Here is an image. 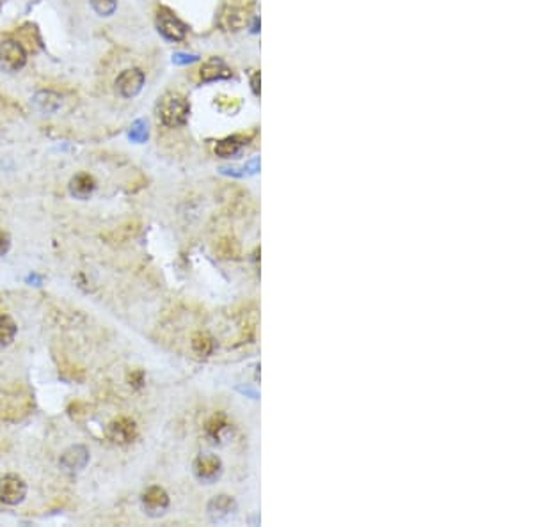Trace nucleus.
Masks as SVG:
<instances>
[{
    "label": "nucleus",
    "instance_id": "obj_10",
    "mask_svg": "<svg viewBox=\"0 0 533 527\" xmlns=\"http://www.w3.org/2000/svg\"><path fill=\"white\" fill-rule=\"evenodd\" d=\"M222 470L221 460L213 455H201L194 464V473L201 481H213Z\"/></svg>",
    "mask_w": 533,
    "mask_h": 527
},
{
    "label": "nucleus",
    "instance_id": "obj_2",
    "mask_svg": "<svg viewBox=\"0 0 533 527\" xmlns=\"http://www.w3.org/2000/svg\"><path fill=\"white\" fill-rule=\"evenodd\" d=\"M27 497V483L18 474L0 476V502L6 506H18Z\"/></svg>",
    "mask_w": 533,
    "mask_h": 527
},
{
    "label": "nucleus",
    "instance_id": "obj_20",
    "mask_svg": "<svg viewBox=\"0 0 533 527\" xmlns=\"http://www.w3.org/2000/svg\"><path fill=\"white\" fill-rule=\"evenodd\" d=\"M91 6L96 14H100V17H110L117 9V0H91Z\"/></svg>",
    "mask_w": 533,
    "mask_h": 527
},
{
    "label": "nucleus",
    "instance_id": "obj_18",
    "mask_svg": "<svg viewBox=\"0 0 533 527\" xmlns=\"http://www.w3.org/2000/svg\"><path fill=\"white\" fill-rule=\"evenodd\" d=\"M226 428H228V419H226V415L215 414L212 419L206 423V433H209L210 437H213V439H219Z\"/></svg>",
    "mask_w": 533,
    "mask_h": 527
},
{
    "label": "nucleus",
    "instance_id": "obj_11",
    "mask_svg": "<svg viewBox=\"0 0 533 527\" xmlns=\"http://www.w3.org/2000/svg\"><path fill=\"white\" fill-rule=\"evenodd\" d=\"M68 190H70L71 197H75V199L86 201L89 199L96 190V181L91 175L88 172H80V175L73 176L68 185Z\"/></svg>",
    "mask_w": 533,
    "mask_h": 527
},
{
    "label": "nucleus",
    "instance_id": "obj_24",
    "mask_svg": "<svg viewBox=\"0 0 533 527\" xmlns=\"http://www.w3.org/2000/svg\"><path fill=\"white\" fill-rule=\"evenodd\" d=\"M251 89H253L254 96H260V71L253 73L251 77Z\"/></svg>",
    "mask_w": 533,
    "mask_h": 527
},
{
    "label": "nucleus",
    "instance_id": "obj_12",
    "mask_svg": "<svg viewBox=\"0 0 533 527\" xmlns=\"http://www.w3.org/2000/svg\"><path fill=\"white\" fill-rule=\"evenodd\" d=\"M249 8L246 4H228L222 13V23L228 30H240L246 27Z\"/></svg>",
    "mask_w": 533,
    "mask_h": 527
},
{
    "label": "nucleus",
    "instance_id": "obj_7",
    "mask_svg": "<svg viewBox=\"0 0 533 527\" xmlns=\"http://www.w3.org/2000/svg\"><path fill=\"white\" fill-rule=\"evenodd\" d=\"M89 458H91L89 449L82 444H75L61 453L59 465H61V469L68 470V473H75V470H82L89 464Z\"/></svg>",
    "mask_w": 533,
    "mask_h": 527
},
{
    "label": "nucleus",
    "instance_id": "obj_4",
    "mask_svg": "<svg viewBox=\"0 0 533 527\" xmlns=\"http://www.w3.org/2000/svg\"><path fill=\"white\" fill-rule=\"evenodd\" d=\"M27 64V52L18 41L6 39L0 43V70L14 73Z\"/></svg>",
    "mask_w": 533,
    "mask_h": 527
},
{
    "label": "nucleus",
    "instance_id": "obj_5",
    "mask_svg": "<svg viewBox=\"0 0 533 527\" xmlns=\"http://www.w3.org/2000/svg\"><path fill=\"white\" fill-rule=\"evenodd\" d=\"M157 27H159V32L169 41H182L187 36V26L178 17H175L169 9H160L157 14Z\"/></svg>",
    "mask_w": 533,
    "mask_h": 527
},
{
    "label": "nucleus",
    "instance_id": "obj_16",
    "mask_svg": "<svg viewBox=\"0 0 533 527\" xmlns=\"http://www.w3.org/2000/svg\"><path fill=\"white\" fill-rule=\"evenodd\" d=\"M213 250H215L217 257H221V259H237L240 256V243L235 237L226 235V237H221L217 240Z\"/></svg>",
    "mask_w": 533,
    "mask_h": 527
},
{
    "label": "nucleus",
    "instance_id": "obj_23",
    "mask_svg": "<svg viewBox=\"0 0 533 527\" xmlns=\"http://www.w3.org/2000/svg\"><path fill=\"white\" fill-rule=\"evenodd\" d=\"M11 249V237L9 232H6L4 229H0V257L6 256Z\"/></svg>",
    "mask_w": 533,
    "mask_h": 527
},
{
    "label": "nucleus",
    "instance_id": "obj_21",
    "mask_svg": "<svg viewBox=\"0 0 533 527\" xmlns=\"http://www.w3.org/2000/svg\"><path fill=\"white\" fill-rule=\"evenodd\" d=\"M128 137L132 142H144L148 139V123L144 119H137L130 128Z\"/></svg>",
    "mask_w": 533,
    "mask_h": 527
},
{
    "label": "nucleus",
    "instance_id": "obj_17",
    "mask_svg": "<svg viewBox=\"0 0 533 527\" xmlns=\"http://www.w3.org/2000/svg\"><path fill=\"white\" fill-rule=\"evenodd\" d=\"M18 334L17 321L9 315H0V348H6L14 341Z\"/></svg>",
    "mask_w": 533,
    "mask_h": 527
},
{
    "label": "nucleus",
    "instance_id": "obj_9",
    "mask_svg": "<svg viewBox=\"0 0 533 527\" xmlns=\"http://www.w3.org/2000/svg\"><path fill=\"white\" fill-rule=\"evenodd\" d=\"M233 77V71L221 59H210L201 66L200 79L203 82H215V80H228Z\"/></svg>",
    "mask_w": 533,
    "mask_h": 527
},
{
    "label": "nucleus",
    "instance_id": "obj_6",
    "mask_svg": "<svg viewBox=\"0 0 533 527\" xmlns=\"http://www.w3.org/2000/svg\"><path fill=\"white\" fill-rule=\"evenodd\" d=\"M144 80H146V77L139 68H130L117 77L116 89L123 98H135L144 88Z\"/></svg>",
    "mask_w": 533,
    "mask_h": 527
},
{
    "label": "nucleus",
    "instance_id": "obj_8",
    "mask_svg": "<svg viewBox=\"0 0 533 527\" xmlns=\"http://www.w3.org/2000/svg\"><path fill=\"white\" fill-rule=\"evenodd\" d=\"M142 508L151 517H159L169 508V495L162 486H150L142 494Z\"/></svg>",
    "mask_w": 533,
    "mask_h": 527
},
{
    "label": "nucleus",
    "instance_id": "obj_13",
    "mask_svg": "<svg viewBox=\"0 0 533 527\" xmlns=\"http://www.w3.org/2000/svg\"><path fill=\"white\" fill-rule=\"evenodd\" d=\"M32 105L43 114H54L57 112L61 105H63V98L61 95L54 91H39L34 95Z\"/></svg>",
    "mask_w": 533,
    "mask_h": 527
},
{
    "label": "nucleus",
    "instance_id": "obj_3",
    "mask_svg": "<svg viewBox=\"0 0 533 527\" xmlns=\"http://www.w3.org/2000/svg\"><path fill=\"white\" fill-rule=\"evenodd\" d=\"M107 439L117 446H128L132 444L133 440L137 439L139 428L137 423L132 419V417H126V415H121L117 419L110 421L107 426V432H105Z\"/></svg>",
    "mask_w": 533,
    "mask_h": 527
},
{
    "label": "nucleus",
    "instance_id": "obj_19",
    "mask_svg": "<svg viewBox=\"0 0 533 527\" xmlns=\"http://www.w3.org/2000/svg\"><path fill=\"white\" fill-rule=\"evenodd\" d=\"M231 508H233V501H231V497H228V495H219V497H215L212 502H210L209 510L212 515L221 517V515H228L229 511H231Z\"/></svg>",
    "mask_w": 533,
    "mask_h": 527
},
{
    "label": "nucleus",
    "instance_id": "obj_14",
    "mask_svg": "<svg viewBox=\"0 0 533 527\" xmlns=\"http://www.w3.org/2000/svg\"><path fill=\"white\" fill-rule=\"evenodd\" d=\"M191 348L192 352L200 355V357H209V355H212L213 350H215V339H213L209 332L197 330V332L192 334L191 337Z\"/></svg>",
    "mask_w": 533,
    "mask_h": 527
},
{
    "label": "nucleus",
    "instance_id": "obj_22",
    "mask_svg": "<svg viewBox=\"0 0 533 527\" xmlns=\"http://www.w3.org/2000/svg\"><path fill=\"white\" fill-rule=\"evenodd\" d=\"M200 55L196 54H185V52H178V54L173 55V63L178 64V66H185V64L196 63Z\"/></svg>",
    "mask_w": 533,
    "mask_h": 527
},
{
    "label": "nucleus",
    "instance_id": "obj_1",
    "mask_svg": "<svg viewBox=\"0 0 533 527\" xmlns=\"http://www.w3.org/2000/svg\"><path fill=\"white\" fill-rule=\"evenodd\" d=\"M157 112H159V119L164 126H167V128H180V126H184L188 121L191 103L180 92H167V95L162 96V100L159 101Z\"/></svg>",
    "mask_w": 533,
    "mask_h": 527
},
{
    "label": "nucleus",
    "instance_id": "obj_15",
    "mask_svg": "<svg viewBox=\"0 0 533 527\" xmlns=\"http://www.w3.org/2000/svg\"><path fill=\"white\" fill-rule=\"evenodd\" d=\"M247 144V137L242 135H231L215 144V155L221 158H231L238 153V151Z\"/></svg>",
    "mask_w": 533,
    "mask_h": 527
}]
</instances>
